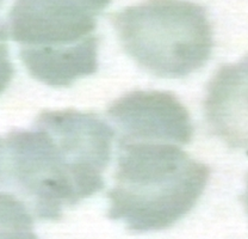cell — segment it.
<instances>
[{
	"label": "cell",
	"instance_id": "cell-1",
	"mask_svg": "<svg viewBox=\"0 0 248 239\" xmlns=\"http://www.w3.org/2000/svg\"><path fill=\"white\" fill-rule=\"evenodd\" d=\"M113 135L94 114L43 111L29 131L0 135V194L33 220H60L64 207L104 187Z\"/></svg>",
	"mask_w": 248,
	"mask_h": 239
},
{
	"label": "cell",
	"instance_id": "cell-2",
	"mask_svg": "<svg viewBox=\"0 0 248 239\" xmlns=\"http://www.w3.org/2000/svg\"><path fill=\"white\" fill-rule=\"evenodd\" d=\"M118 146L116 184L108 194L110 219L134 232L164 230L197 204L210 171L179 145L130 141Z\"/></svg>",
	"mask_w": 248,
	"mask_h": 239
},
{
	"label": "cell",
	"instance_id": "cell-3",
	"mask_svg": "<svg viewBox=\"0 0 248 239\" xmlns=\"http://www.w3.org/2000/svg\"><path fill=\"white\" fill-rule=\"evenodd\" d=\"M111 0H16L9 16L29 73L43 84L69 86L98 69L97 18Z\"/></svg>",
	"mask_w": 248,
	"mask_h": 239
},
{
	"label": "cell",
	"instance_id": "cell-4",
	"mask_svg": "<svg viewBox=\"0 0 248 239\" xmlns=\"http://www.w3.org/2000/svg\"><path fill=\"white\" fill-rule=\"evenodd\" d=\"M124 51L157 77L184 78L210 58L206 10L185 0H144L112 17Z\"/></svg>",
	"mask_w": 248,
	"mask_h": 239
},
{
	"label": "cell",
	"instance_id": "cell-5",
	"mask_svg": "<svg viewBox=\"0 0 248 239\" xmlns=\"http://www.w3.org/2000/svg\"><path fill=\"white\" fill-rule=\"evenodd\" d=\"M108 118L120 132L118 142H191L193 128L187 109L173 93L131 91L108 106Z\"/></svg>",
	"mask_w": 248,
	"mask_h": 239
},
{
	"label": "cell",
	"instance_id": "cell-6",
	"mask_svg": "<svg viewBox=\"0 0 248 239\" xmlns=\"http://www.w3.org/2000/svg\"><path fill=\"white\" fill-rule=\"evenodd\" d=\"M204 109L217 137L232 149L248 151V55L216 72L209 83Z\"/></svg>",
	"mask_w": 248,
	"mask_h": 239
},
{
	"label": "cell",
	"instance_id": "cell-7",
	"mask_svg": "<svg viewBox=\"0 0 248 239\" xmlns=\"http://www.w3.org/2000/svg\"><path fill=\"white\" fill-rule=\"evenodd\" d=\"M33 222L22 205L0 194V238H36Z\"/></svg>",
	"mask_w": 248,
	"mask_h": 239
},
{
	"label": "cell",
	"instance_id": "cell-8",
	"mask_svg": "<svg viewBox=\"0 0 248 239\" xmlns=\"http://www.w3.org/2000/svg\"><path fill=\"white\" fill-rule=\"evenodd\" d=\"M15 69L9 56L7 31L0 23V93L4 92L14 77Z\"/></svg>",
	"mask_w": 248,
	"mask_h": 239
},
{
	"label": "cell",
	"instance_id": "cell-9",
	"mask_svg": "<svg viewBox=\"0 0 248 239\" xmlns=\"http://www.w3.org/2000/svg\"><path fill=\"white\" fill-rule=\"evenodd\" d=\"M244 202H245V206H246L247 212H248V179H247V188H246V193L244 195Z\"/></svg>",
	"mask_w": 248,
	"mask_h": 239
},
{
	"label": "cell",
	"instance_id": "cell-10",
	"mask_svg": "<svg viewBox=\"0 0 248 239\" xmlns=\"http://www.w3.org/2000/svg\"><path fill=\"white\" fill-rule=\"evenodd\" d=\"M2 1H4V0H0V5H1V4H2Z\"/></svg>",
	"mask_w": 248,
	"mask_h": 239
}]
</instances>
